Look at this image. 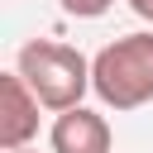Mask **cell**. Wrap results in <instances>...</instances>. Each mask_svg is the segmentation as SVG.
I'll list each match as a JSON object with an SVG mask.
<instances>
[{"mask_svg":"<svg viewBox=\"0 0 153 153\" xmlns=\"http://www.w3.org/2000/svg\"><path fill=\"white\" fill-rule=\"evenodd\" d=\"M48 148L53 153H110L115 148V134H110V120L86 110V105H72L53 120L48 129Z\"/></svg>","mask_w":153,"mask_h":153,"instance_id":"obj_4","label":"cell"},{"mask_svg":"<svg viewBox=\"0 0 153 153\" xmlns=\"http://www.w3.org/2000/svg\"><path fill=\"white\" fill-rule=\"evenodd\" d=\"M57 5H62V14H72V19H100V14H110L115 0H57Z\"/></svg>","mask_w":153,"mask_h":153,"instance_id":"obj_5","label":"cell"},{"mask_svg":"<svg viewBox=\"0 0 153 153\" xmlns=\"http://www.w3.org/2000/svg\"><path fill=\"white\" fill-rule=\"evenodd\" d=\"M129 10H134L139 19H148V24H153V0H129Z\"/></svg>","mask_w":153,"mask_h":153,"instance_id":"obj_6","label":"cell"},{"mask_svg":"<svg viewBox=\"0 0 153 153\" xmlns=\"http://www.w3.org/2000/svg\"><path fill=\"white\" fill-rule=\"evenodd\" d=\"M91 91L110 110H139L153 100V33H124L91 57Z\"/></svg>","mask_w":153,"mask_h":153,"instance_id":"obj_2","label":"cell"},{"mask_svg":"<svg viewBox=\"0 0 153 153\" xmlns=\"http://www.w3.org/2000/svg\"><path fill=\"white\" fill-rule=\"evenodd\" d=\"M14 153H33V148H14Z\"/></svg>","mask_w":153,"mask_h":153,"instance_id":"obj_7","label":"cell"},{"mask_svg":"<svg viewBox=\"0 0 153 153\" xmlns=\"http://www.w3.org/2000/svg\"><path fill=\"white\" fill-rule=\"evenodd\" d=\"M14 72L43 100V110H57V115L81 105V96L91 91V62L57 38H29L14 57Z\"/></svg>","mask_w":153,"mask_h":153,"instance_id":"obj_1","label":"cell"},{"mask_svg":"<svg viewBox=\"0 0 153 153\" xmlns=\"http://www.w3.org/2000/svg\"><path fill=\"white\" fill-rule=\"evenodd\" d=\"M38 110H43V100L29 91V81H24L19 72H5V76H0V148H5V153L33 143V134H38Z\"/></svg>","mask_w":153,"mask_h":153,"instance_id":"obj_3","label":"cell"}]
</instances>
